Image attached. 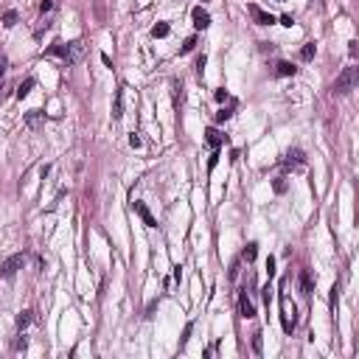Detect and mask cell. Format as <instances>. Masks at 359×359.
Returning <instances> with one entry per match:
<instances>
[{
  "instance_id": "6da1fadb",
  "label": "cell",
  "mask_w": 359,
  "mask_h": 359,
  "mask_svg": "<svg viewBox=\"0 0 359 359\" xmlns=\"http://www.w3.org/2000/svg\"><path fill=\"white\" fill-rule=\"evenodd\" d=\"M357 81H359V67H345L331 84V93L334 96H348L351 90H357Z\"/></svg>"
},
{
  "instance_id": "7a4b0ae2",
  "label": "cell",
  "mask_w": 359,
  "mask_h": 359,
  "mask_svg": "<svg viewBox=\"0 0 359 359\" xmlns=\"http://www.w3.org/2000/svg\"><path fill=\"white\" fill-rule=\"evenodd\" d=\"M280 325H283L286 334L295 331V306H289V298H286V295H280Z\"/></svg>"
},
{
  "instance_id": "3957f363",
  "label": "cell",
  "mask_w": 359,
  "mask_h": 359,
  "mask_svg": "<svg viewBox=\"0 0 359 359\" xmlns=\"http://www.w3.org/2000/svg\"><path fill=\"white\" fill-rule=\"evenodd\" d=\"M84 54H87V45H84V40H73V42L67 45L65 65H79V62L84 59Z\"/></svg>"
},
{
  "instance_id": "277c9868",
  "label": "cell",
  "mask_w": 359,
  "mask_h": 359,
  "mask_svg": "<svg viewBox=\"0 0 359 359\" xmlns=\"http://www.w3.org/2000/svg\"><path fill=\"white\" fill-rule=\"evenodd\" d=\"M22 264H25V256H22V253L9 256L6 261H3V267H0V278H11L17 269H22Z\"/></svg>"
},
{
  "instance_id": "5b68a950",
  "label": "cell",
  "mask_w": 359,
  "mask_h": 359,
  "mask_svg": "<svg viewBox=\"0 0 359 359\" xmlns=\"http://www.w3.org/2000/svg\"><path fill=\"white\" fill-rule=\"evenodd\" d=\"M191 20H194V28H197V31H205V28L211 25V14L202 9V6H197V9L191 11Z\"/></svg>"
},
{
  "instance_id": "8992f818",
  "label": "cell",
  "mask_w": 359,
  "mask_h": 359,
  "mask_svg": "<svg viewBox=\"0 0 359 359\" xmlns=\"http://www.w3.org/2000/svg\"><path fill=\"white\" fill-rule=\"evenodd\" d=\"M250 14H253V20H256L258 25H272V22H275V17H272L269 11H264L261 6H256V3H250Z\"/></svg>"
},
{
  "instance_id": "52a82bcc",
  "label": "cell",
  "mask_w": 359,
  "mask_h": 359,
  "mask_svg": "<svg viewBox=\"0 0 359 359\" xmlns=\"http://www.w3.org/2000/svg\"><path fill=\"white\" fill-rule=\"evenodd\" d=\"M132 208H135V211H138V216L143 219V224H146V227H157V219H155V216H152V211L146 208L143 202H132Z\"/></svg>"
},
{
  "instance_id": "ba28073f",
  "label": "cell",
  "mask_w": 359,
  "mask_h": 359,
  "mask_svg": "<svg viewBox=\"0 0 359 359\" xmlns=\"http://www.w3.org/2000/svg\"><path fill=\"white\" fill-rule=\"evenodd\" d=\"M42 123H45V112L42 110H28L25 112V126H28V129H40Z\"/></svg>"
},
{
  "instance_id": "9c48e42d",
  "label": "cell",
  "mask_w": 359,
  "mask_h": 359,
  "mask_svg": "<svg viewBox=\"0 0 359 359\" xmlns=\"http://www.w3.org/2000/svg\"><path fill=\"white\" fill-rule=\"evenodd\" d=\"M239 312H241V317H247V320H250V317H256V306H253V300L247 298L244 292L239 295Z\"/></svg>"
},
{
  "instance_id": "30bf717a",
  "label": "cell",
  "mask_w": 359,
  "mask_h": 359,
  "mask_svg": "<svg viewBox=\"0 0 359 359\" xmlns=\"http://www.w3.org/2000/svg\"><path fill=\"white\" fill-rule=\"evenodd\" d=\"M283 166H286V168H300L303 166V152H300V149H289V152H286V160H283Z\"/></svg>"
},
{
  "instance_id": "8fae6325",
  "label": "cell",
  "mask_w": 359,
  "mask_h": 359,
  "mask_svg": "<svg viewBox=\"0 0 359 359\" xmlns=\"http://www.w3.org/2000/svg\"><path fill=\"white\" fill-rule=\"evenodd\" d=\"M295 73H298V67L292 62H278L275 65V76H295Z\"/></svg>"
},
{
  "instance_id": "7c38bea8",
  "label": "cell",
  "mask_w": 359,
  "mask_h": 359,
  "mask_svg": "<svg viewBox=\"0 0 359 359\" xmlns=\"http://www.w3.org/2000/svg\"><path fill=\"white\" fill-rule=\"evenodd\" d=\"M300 289H303V295H312L314 292V280H312V275H309V269L300 272Z\"/></svg>"
},
{
  "instance_id": "4fadbf2b",
  "label": "cell",
  "mask_w": 359,
  "mask_h": 359,
  "mask_svg": "<svg viewBox=\"0 0 359 359\" xmlns=\"http://www.w3.org/2000/svg\"><path fill=\"white\" fill-rule=\"evenodd\" d=\"M34 84H37V79H34V76H28L25 81H20V87H17V99H25V96L31 93Z\"/></svg>"
},
{
  "instance_id": "5bb4252c",
  "label": "cell",
  "mask_w": 359,
  "mask_h": 359,
  "mask_svg": "<svg viewBox=\"0 0 359 359\" xmlns=\"http://www.w3.org/2000/svg\"><path fill=\"white\" fill-rule=\"evenodd\" d=\"M205 140H208V143H211L213 149H219V146H222V140H224V138H222V135H219V129H213V126H211V129L205 132Z\"/></svg>"
},
{
  "instance_id": "9a60e30c",
  "label": "cell",
  "mask_w": 359,
  "mask_h": 359,
  "mask_svg": "<svg viewBox=\"0 0 359 359\" xmlns=\"http://www.w3.org/2000/svg\"><path fill=\"white\" fill-rule=\"evenodd\" d=\"M31 320H34V312H31V309H25V312L17 317V328H20V331H25V328L31 325Z\"/></svg>"
},
{
  "instance_id": "2e32d148",
  "label": "cell",
  "mask_w": 359,
  "mask_h": 359,
  "mask_svg": "<svg viewBox=\"0 0 359 359\" xmlns=\"http://www.w3.org/2000/svg\"><path fill=\"white\" fill-rule=\"evenodd\" d=\"M123 115V90L115 93V107H112V118H121Z\"/></svg>"
},
{
  "instance_id": "e0dca14e",
  "label": "cell",
  "mask_w": 359,
  "mask_h": 359,
  "mask_svg": "<svg viewBox=\"0 0 359 359\" xmlns=\"http://www.w3.org/2000/svg\"><path fill=\"white\" fill-rule=\"evenodd\" d=\"M256 256H258V244H256V241H250V244L244 247V253H241V258L250 264V261H256Z\"/></svg>"
},
{
  "instance_id": "ac0fdd59",
  "label": "cell",
  "mask_w": 359,
  "mask_h": 359,
  "mask_svg": "<svg viewBox=\"0 0 359 359\" xmlns=\"http://www.w3.org/2000/svg\"><path fill=\"white\" fill-rule=\"evenodd\" d=\"M48 54H54V56H62V59H65V56H67V45H65V42H54L51 48H48Z\"/></svg>"
},
{
  "instance_id": "d6986e66",
  "label": "cell",
  "mask_w": 359,
  "mask_h": 359,
  "mask_svg": "<svg viewBox=\"0 0 359 359\" xmlns=\"http://www.w3.org/2000/svg\"><path fill=\"white\" fill-rule=\"evenodd\" d=\"M3 25H6V28H14V25H17V11L14 9H9L3 14Z\"/></svg>"
},
{
  "instance_id": "ffe728a7",
  "label": "cell",
  "mask_w": 359,
  "mask_h": 359,
  "mask_svg": "<svg viewBox=\"0 0 359 359\" xmlns=\"http://www.w3.org/2000/svg\"><path fill=\"white\" fill-rule=\"evenodd\" d=\"M314 51H317V48H314V42L303 45V51H300V59H303V62H309V59H314Z\"/></svg>"
},
{
  "instance_id": "44dd1931",
  "label": "cell",
  "mask_w": 359,
  "mask_h": 359,
  "mask_svg": "<svg viewBox=\"0 0 359 359\" xmlns=\"http://www.w3.org/2000/svg\"><path fill=\"white\" fill-rule=\"evenodd\" d=\"M152 37H168V22H157L155 28H152Z\"/></svg>"
},
{
  "instance_id": "7402d4cb",
  "label": "cell",
  "mask_w": 359,
  "mask_h": 359,
  "mask_svg": "<svg viewBox=\"0 0 359 359\" xmlns=\"http://www.w3.org/2000/svg\"><path fill=\"white\" fill-rule=\"evenodd\" d=\"M51 11H54V0H42V3H40V14H42V17H51Z\"/></svg>"
},
{
  "instance_id": "603a6c76",
  "label": "cell",
  "mask_w": 359,
  "mask_h": 359,
  "mask_svg": "<svg viewBox=\"0 0 359 359\" xmlns=\"http://www.w3.org/2000/svg\"><path fill=\"white\" fill-rule=\"evenodd\" d=\"M230 115H233V112H230V110H224V107H222V110L216 112V123H224L227 118H230Z\"/></svg>"
},
{
  "instance_id": "cb8c5ba5",
  "label": "cell",
  "mask_w": 359,
  "mask_h": 359,
  "mask_svg": "<svg viewBox=\"0 0 359 359\" xmlns=\"http://www.w3.org/2000/svg\"><path fill=\"white\" fill-rule=\"evenodd\" d=\"M194 45H197V40H194V37H191V40H185V45L180 48V54H191V51H194Z\"/></svg>"
},
{
  "instance_id": "d4e9b609",
  "label": "cell",
  "mask_w": 359,
  "mask_h": 359,
  "mask_svg": "<svg viewBox=\"0 0 359 359\" xmlns=\"http://www.w3.org/2000/svg\"><path fill=\"white\" fill-rule=\"evenodd\" d=\"M129 146H132V149H138V146H140V135H138V132L129 135Z\"/></svg>"
},
{
  "instance_id": "484cf974",
  "label": "cell",
  "mask_w": 359,
  "mask_h": 359,
  "mask_svg": "<svg viewBox=\"0 0 359 359\" xmlns=\"http://www.w3.org/2000/svg\"><path fill=\"white\" fill-rule=\"evenodd\" d=\"M253 351L261 354V334H253Z\"/></svg>"
},
{
  "instance_id": "4316f807",
  "label": "cell",
  "mask_w": 359,
  "mask_h": 359,
  "mask_svg": "<svg viewBox=\"0 0 359 359\" xmlns=\"http://www.w3.org/2000/svg\"><path fill=\"white\" fill-rule=\"evenodd\" d=\"M267 272H269V278L275 275V258H272V256L267 258Z\"/></svg>"
},
{
  "instance_id": "83f0119b",
  "label": "cell",
  "mask_w": 359,
  "mask_h": 359,
  "mask_svg": "<svg viewBox=\"0 0 359 359\" xmlns=\"http://www.w3.org/2000/svg\"><path fill=\"white\" fill-rule=\"evenodd\" d=\"M275 191H278V194H283V191H286V182H283V177L275 180Z\"/></svg>"
},
{
  "instance_id": "f1b7e54d",
  "label": "cell",
  "mask_w": 359,
  "mask_h": 359,
  "mask_svg": "<svg viewBox=\"0 0 359 359\" xmlns=\"http://www.w3.org/2000/svg\"><path fill=\"white\" fill-rule=\"evenodd\" d=\"M216 160H219V152H213V155H211V160H208V171L216 166Z\"/></svg>"
},
{
  "instance_id": "f546056e",
  "label": "cell",
  "mask_w": 359,
  "mask_h": 359,
  "mask_svg": "<svg viewBox=\"0 0 359 359\" xmlns=\"http://www.w3.org/2000/svg\"><path fill=\"white\" fill-rule=\"evenodd\" d=\"M25 345H28V339H25V334H20V339H17V351H22Z\"/></svg>"
},
{
  "instance_id": "4dcf8cb0",
  "label": "cell",
  "mask_w": 359,
  "mask_h": 359,
  "mask_svg": "<svg viewBox=\"0 0 359 359\" xmlns=\"http://www.w3.org/2000/svg\"><path fill=\"white\" fill-rule=\"evenodd\" d=\"M224 99H227V90H216V101H219V104H222Z\"/></svg>"
},
{
  "instance_id": "1f68e13d",
  "label": "cell",
  "mask_w": 359,
  "mask_h": 359,
  "mask_svg": "<svg viewBox=\"0 0 359 359\" xmlns=\"http://www.w3.org/2000/svg\"><path fill=\"white\" fill-rule=\"evenodd\" d=\"M3 70H6V67H0V87H3Z\"/></svg>"
}]
</instances>
